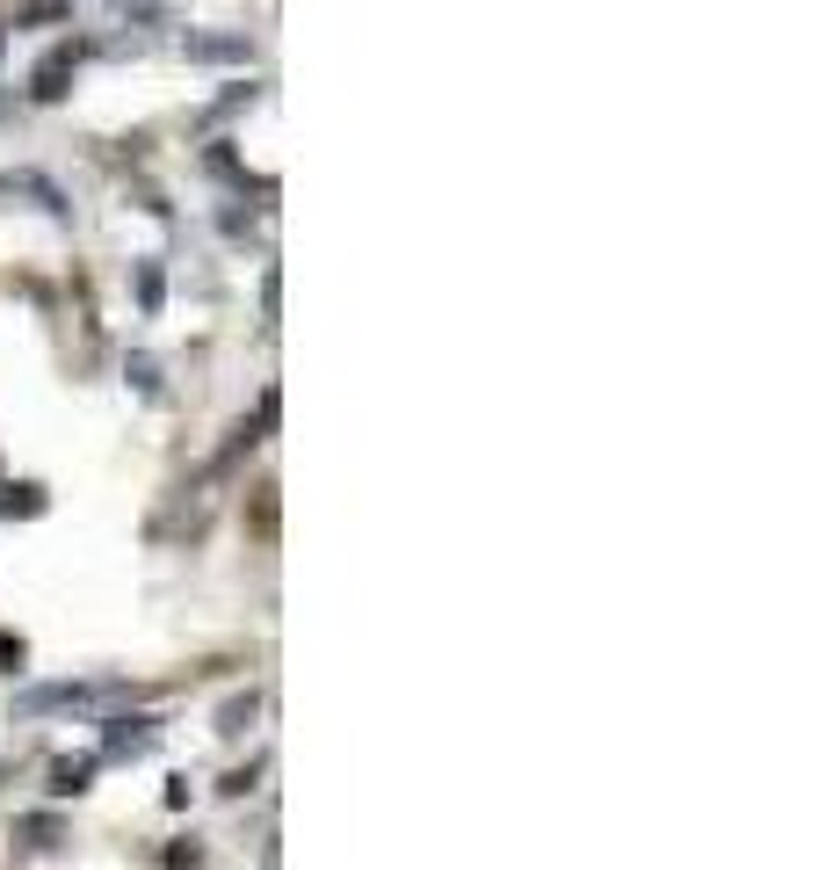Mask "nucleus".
Listing matches in <instances>:
<instances>
[{"instance_id": "f257e3e1", "label": "nucleus", "mask_w": 826, "mask_h": 870, "mask_svg": "<svg viewBox=\"0 0 826 870\" xmlns=\"http://www.w3.org/2000/svg\"><path fill=\"white\" fill-rule=\"evenodd\" d=\"M73 66H80V52H52L44 58V66H36V102H58V95H66V80H73Z\"/></svg>"}, {"instance_id": "f03ea898", "label": "nucleus", "mask_w": 826, "mask_h": 870, "mask_svg": "<svg viewBox=\"0 0 826 870\" xmlns=\"http://www.w3.org/2000/svg\"><path fill=\"white\" fill-rule=\"evenodd\" d=\"M87 682H58V689H30L22 696V711H73V704H87Z\"/></svg>"}, {"instance_id": "7ed1b4c3", "label": "nucleus", "mask_w": 826, "mask_h": 870, "mask_svg": "<svg viewBox=\"0 0 826 870\" xmlns=\"http://www.w3.org/2000/svg\"><path fill=\"white\" fill-rule=\"evenodd\" d=\"M153 718H117V732H109V754H145L153 748Z\"/></svg>"}, {"instance_id": "20e7f679", "label": "nucleus", "mask_w": 826, "mask_h": 870, "mask_svg": "<svg viewBox=\"0 0 826 870\" xmlns=\"http://www.w3.org/2000/svg\"><path fill=\"white\" fill-rule=\"evenodd\" d=\"M87 776H95V762H58L52 769V798H80Z\"/></svg>"}, {"instance_id": "39448f33", "label": "nucleus", "mask_w": 826, "mask_h": 870, "mask_svg": "<svg viewBox=\"0 0 826 870\" xmlns=\"http://www.w3.org/2000/svg\"><path fill=\"white\" fill-rule=\"evenodd\" d=\"M0 515H8V522H15V515H44V493H36V487H8V493H0Z\"/></svg>"}, {"instance_id": "423d86ee", "label": "nucleus", "mask_w": 826, "mask_h": 870, "mask_svg": "<svg viewBox=\"0 0 826 870\" xmlns=\"http://www.w3.org/2000/svg\"><path fill=\"white\" fill-rule=\"evenodd\" d=\"M247 718H254V696H232V704H225V726H218V732H247Z\"/></svg>"}]
</instances>
